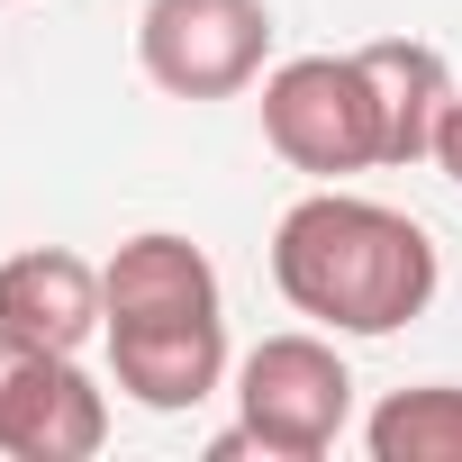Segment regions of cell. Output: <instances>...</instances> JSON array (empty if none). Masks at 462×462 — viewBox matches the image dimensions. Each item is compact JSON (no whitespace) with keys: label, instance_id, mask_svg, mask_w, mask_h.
I'll return each mask as SVG.
<instances>
[{"label":"cell","instance_id":"9c48e42d","mask_svg":"<svg viewBox=\"0 0 462 462\" xmlns=\"http://www.w3.org/2000/svg\"><path fill=\"white\" fill-rule=\"evenodd\" d=\"M354 55H363V73H372V91H381L390 163H426V154H435V118H444V100H453L444 55L417 46V37H372V46H354Z\"/></svg>","mask_w":462,"mask_h":462},{"label":"cell","instance_id":"30bf717a","mask_svg":"<svg viewBox=\"0 0 462 462\" xmlns=\"http://www.w3.org/2000/svg\"><path fill=\"white\" fill-rule=\"evenodd\" d=\"M363 453L372 462H462V381L390 390L363 417Z\"/></svg>","mask_w":462,"mask_h":462},{"label":"cell","instance_id":"3957f363","mask_svg":"<svg viewBox=\"0 0 462 462\" xmlns=\"http://www.w3.org/2000/svg\"><path fill=\"white\" fill-rule=\"evenodd\" d=\"M263 145L291 172H318V181L390 163L381 91H372L363 55H291V64H273L263 73Z\"/></svg>","mask_w":462,"mask_h":462},{"label":"cell","instance_id":"6da1fadb","mask_svg":"<svg viewBox=\"0 0 462 462\" xmlns=\"http://www.w3.org/2000/svg\"><path fill=\"white\" fill-rule=\"evenodd\" d=\"M435 282H444L435 236L390 199L327 181L291 199L273 226V291L327 336H399L408 318H426Z\"/></svg>","mask_w":462,"mask_h":462},{"label":"cell","instance_id":"277c9868","mask_svg":"<svg viewBox=\"0 0 462 462\" xmlns=\"http://www.w3.org/2000/svg\"><path fill=\"white\" fill-rule=\"evenodd\" d=\"M136 64L163 100H236L273 64V10L263 0H145Z\"/></svg>","mask_w":462,"mask_h":462},{"label":"cell","instance_id":"8fae6325","mask_svg":"<svg viewBox=\"0 0 462 462\" xmlns=\"http://www.w3.org/2000/svg\"><path fill=\"white\" fill-rule=\"evenodd\" d=\"M426 163H435V172L462 190V91L444 100V118H435V154H426Z\"/></svg>","mask_w":462,"mask_h":462},{"label":"cell","instance_id":"8992f818","mask_svg":"<svg viewBox=\"0 0 462 462\" xmlns=\"http://www.w3.org/2000/svg\"><path fill=\"white\" fill-rule=\"evenodd\" d=\"M109 336V372L136 408L154 417H181L199 399L226 390V309H199V318H127V327H100Z\"/></svg>","mask_w":462,"mask_h":462},{"label":"cell","instance_id":"7a4b0ae2","mask_svg":"<svg viewBox=\"0 0 462 462\" xmlns=\"http://www.w3.org/2000/svg\"><path fill=\"white\" fill-rule=\"evenodd\" d=\"M354 426V372L327 345V327L263 336L236 363V435H217V453H263V462H318Z\"/></svg>","mask_w":462,"mask_h":462},{"label":"cell","instance_id":"ba28073f","mask_svg":"<svg viewBox=\"0 0 462 462\" xmlns=\"http://www.w3.org/2000/svg\"><path fill=\"white\" fill-rule=\"evenodd\" d=\"M100 300H109V327L127 318H199V309H226L217 291V263L172 236V226H145V236H127L109 263H100Z\"/></svg>","mask_w":462,"mask_h":462},{"label":"cell","instance_id":"52a82bcc","mask_svg":"<svg viewBox=\"0 0 462 462\" xmlns=\"http://www.w3.org/2000/svg\"><path fill=\"white\" fill-rule=\"evenodd\" d=\"M0 327L46 345V354H82L100 327H109V300H100V263L64 254V245H28L0 263Z\"/></svg>","mask_w":462,"mask_h":462},{"label":"cell","instance_id":"5b68a950","mask_svg":"<svg viewBox=\"0 0 462 462\" xmlns=\"http://www.w3.org/2000/svg\"><path fill=\"white\" fill-rule=\"evenodd\" d=\"M109 444V399L73 354H46L0 327V453L10 462H91Z\"/></svg>","mask_w":462,"mask_h":462}]
</instances>
